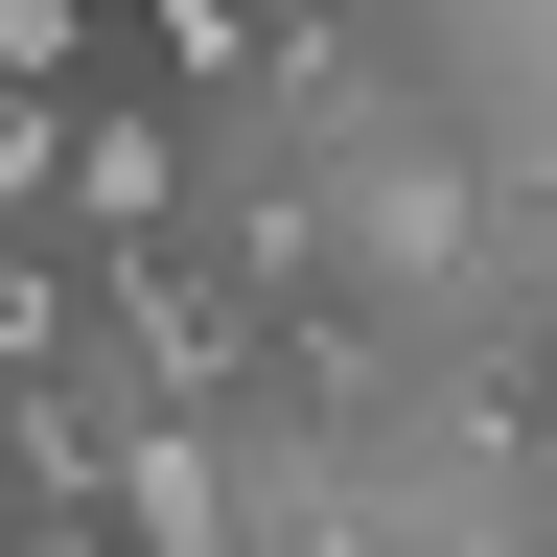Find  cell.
I'll return each mask as SVG.
<instances>
[{
  "instance_id": "obj_1",
  "label": "cell",
  "mask_w": 557,
  "mask_h": 557,
  "mask_svg": "<svg viewBox=\"0 0 557 557\" xmlns=\"http://www.w3.org/2000/svg\"><path fill=\"white\" fill-rule=\"evenodd\" d=\"M186 209H209V139H186L163 94H116V70H94L70 139H47V256H163Z\"/></svg>"
},
{
  "instance_id": "obj_3",
  "label": "cell",
  "mask_w": 557,
  "mask_h": 557,
  "mask_svg": "<svg viewBox=\"0 0 557 557\" xmlns=\"http://www.w3.org/2000/svg\"><path fill=\"white\" fill-rule=\"evenodd\" d=\"M70 372H94V256L0 233V395H70Z\"/></svg>"
},
{
  "instance_id": "obj_2",
  "label": "cell",
  "mask_w": 557,
  "mask_h": 557,
  "mask_svg": "<svg viewBox=\"0 0 557 557\" xmlns=\"http://www.w3.org/2000/svg\"><path fill=\"white\" fill-rule=\"evenodd\" d=\"M94 534H116V557H233V418L116 395V418H94Z\"/></svg>"
},
{
  "instance_id": "obj_4",
  "label": "cell",
  "mask_w": 557,
  "mask_h": 557,
  "mask_svg": "<svg viewBox=\"0 0 557 557\" xmlns=\"http://www.w3.org/2000/svg\"><path fill=\"white\" fill-rule=\"evenodd\" d=\"M116 70V0H0V94H94Z\"/></svg>"
},
{
  "instance_id": "obj_5",
  "label": "cell",
  "mask_w": 557,
  "mask_h": 557,
  "mask_svg": "<svg viewBox=\"0 0 557 557\" xmlns=\"http://www.w3.org/2000/svg\"><path fill=\"white\" fill-rule=\"evenodd\" d=\"M487 395H511V418H557V256L511 278V325H487Z\"/></svg>"
}]
</instances>
